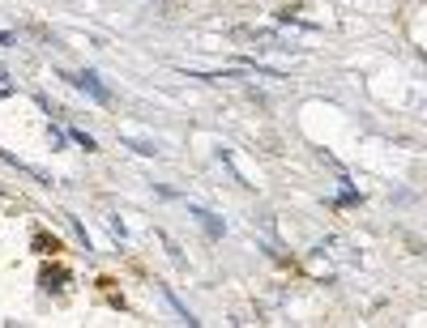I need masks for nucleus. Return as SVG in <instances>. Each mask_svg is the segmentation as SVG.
Masks as SVG:
<instances>
[{"label":"nucleus","mask_w":427,"mask_h":328,"mask_svg":"<svg viewBox=\"0 0 427 328\" xmlns=\"http://www.w3.org/2000/svg\"><path fill=\"white\" fill-rule=\"evenodd\" d=\"M69 81H73V86H77L81 94H90L94 102H103V107H107V102H112V90H107V86L98 81V73H94V69H81V73H73Z\"/></svg>","instance_id":"nucleus-1"},{"label":"nucleus","mask_w":427,"mask_h":328,"mask_svg":"<svg viewBox=\"0 0 427 328\" xmlns=\"http://www.w3.org/2000/svg\"><path fill=\"white\" fill-rule=\"evenodd\" d=\"M188 213L197 217V222H201V226H205V231H209L214 239H223V231H227V226H223V222H218V217H214L209 209H201V205H188Z\"/></svg>","instance_id":"nucleus-2"},{"label":"nucleus","mask_w":427,"mask_h":328,"mask_svg":"<svg viewBox=\"0 0 427 328\" xmlns=\"http://www.w3.org/2000/svg\"><path fill=\"white\" fill-rule=\"evenodd\" d=\"M129 145L137 149V153H145V158H154V153H163L158 145H150V141H141V137H129Z\"/></svg>","instance_id":"nucleus-3"},{"label":"nucleus","mask_w":427,"mask_h":328,"mask_svg":"<svg viewBox=\"0 0 427 328\" xmlns=\"http://www.w3.org/2000/svg\"><path fill=\"white\" fill-rule=\"evenodd\" d=\"M69 137H73V141H77V145H81L86 153H94V149H98V145H94V137H90V132H81V128H73Z\"/></svg>","instance_id":"nucleus-4"},{"label":"nucleus","mask_w":427,"mask_h":328,"mask_svg":"<svg viewBox=\"0 0 427 328\" xmlns=\"http://www.w3.org/2000/svg\"><path fill=\"white\" fill-rule=\"evenodd\" d=\"M13 94V81H9V69L0 64V98H9Z\"/></svg>","instance_id":"nucleus-5"},{"label":"nucleus","mask_w":427,"mask_h":328,"mask_svg":"<svg viewBox=\"0 0 427 328\" xmlns=\"http://www.w3.org/2000/svg\"><path fill=\"white\" fill-rule=\"evenodd\" d=\"M150 5H163V9H171V0H150Z\"/></svg>","instance_id":"nucleus-6"}]
</instances>
